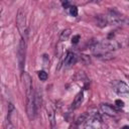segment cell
<instances>
[{"label":"cell","mask_w":129,"mask_h":129,"mask_svg":"<svg viewBox=\"0 0 129 129\" xmlns=\"http://www.w3.org/2000/svg\"><path fill=\"white\" fill-rule=\"evenodd\" d=\"M26 114L30 121L35 118L36 105H35V94L33 93V90L26 92Z\"/></svg>","instance_id":"obj_1"},{"label":"cell","mask_w":129,"mask_h":129,"mask_svg":"<svg viewBox=\"0 0 129 129\" xmlns=\"http://www.w3.org/2000/svg\"><path fill=\"white\" fill-rule=\"evenodd\" d=\"M16 25L23 38L26 39V16L22 8H19L16 14Z\"/></svg>","instance_id":"obj_2"},{"label":"cell","mask_w":129,"mask_h":129,"mask_svg":"<svg viewBox=\"0 0 129 129\" xmlns=\"http://www.w3.org/2000/svg\"><path fill=\"white\" fill-rule=\"evenodd\" d=\"M25 50H26V40H25V38L21 37L19 46H18V50H17V56H18L17 58H18V63H19V68L21 71L23 70V66H24Z\"/></svg>","instance_id":"obj_3"},{"label":"cell","mask_w":129,"mask_h":129,"mask_svg":"<svg viewBox=\"0 0 129 129\" xmlns=\"http://www.w3.org/2000/svg\"><path fill=\"white\" fill-rule=\"evenodd\" d=\"M111 85H112L113 91L116 94H118L120 96H126V95H128L129 88H128V86H127L126 83H124L122 81H113V83Z\"/></svg>","instance_id":"obj_4"},{"label":"cell","mask_w":129,"mask_h":129,"mask_svg":"<svg viewBox=\"0 0 129 129\" xmlns=\"http://www.w3.org/2000/svg\"><path fill=\"white\" fill-rule=\"evenodd\" d=\"M106 18L108 23H112V24H121L123 23V21H125L124 16H122L116 10H109Z\"/></svg>","instance_id":"obj_5"},{"label":"cell","mask_w":129,"mask_h":129,"mask_svg":"<svg viewBox=\"0 0 129 129\" xmlns=\"http://www.w3.org/2000/svg\"><path fill=\"white\" fill-rule=\"evenodd\" d=\"M77 59H78V57L74 52L68 51V53H67V55L64 57L63 64H64L66 68H70V67H72L73 64H75L77 62Z\"/></svg>","instance_id":"obj_6"},{"label":"cell","mask_w":129,"mask_h":129,"mask_svg":"<svg viewBox=\"0 0 129 129\" xmlns=\"http://www.w3.org/2000/svg\"><path fill=\"white\" fill-rule=\"evenodd\" d=\"M100 109L102 110V112L110 117H114L117 115V111L115 110L114 107H112L109 104H101L100 105Z\"/></svg>","instance_id":"obj_7"},{"label":"cell","mask_w":129,"mask_h":129,"mask_svg":"<svg viewBox=\"0 0 129 129\" xmlns=\"http://www.w3.org/2000/svg\"><path fill=\"white\" fill-rule=\"evenodd\" d=\"M22 81H23V85H24V88H25V92L32 91V81H31V78L25 72L22 73Z\"/></svg>","instance_id":"obj_8"},{"label":"cell","mask_w":129,"mask_h":129,"mask_svg":"<svg viewBox=\"0 0 129 129\" xmlns=\"http://www.w3.org/2000/svg\"><path fill=\"white\" fill-rule=\"evenodd\" d=\"M46 115H47V119L50 123V126L54 127V125H55V114H54V110L51 108V106L46 107Z\"/></svg>","instance_id":"obj_9"},{"label":"cell","mask_w":129,"mask_h":129,"mask_svg":"<svg viewBox=\"0 0 129 129\" xmlns=\"http://www.w3.org/2000/svg\"><path fill=\"white\" fill-rule=\"evenodd\" d=\"M83 100H84V93L83 92L78 93L77 96L75 97V100H74L73 104H72V109H74V110L78 109L81 106V104L83 103Z\"/></svg>","instance_id":"obj_10"},{"label":"cell","mask_w":129,"mask_h":129,"mask_svg":"<svg viewBox=\"0 0 129 129\" xmlns=\"http://www.w3.org/2000/svg\"><path fill=\"white\" fill-rule=\"evenodd\" d=\"M96 22H97V25L100 26V27H104V26H106L107 23H108L106 16H103V15H97V17H96Z\"/></svg>","instance_id":"obj_11"},{"label":"cell","mask_w":129,"mask_h":129,"mask_svg":"<svg viewBox=\"0 0 129 129\" xmlns=\"http://www.w3.org/2000/svg\"><path fill=\"white\" fill-rule=\"evenodd\" d=\"M71 33H72V30L69 29V28L62 30V31L60 32V35H59V40H61V41H66V40H68L69 37H70V35H71Z\"/></svg>","instance_id":"obj_12"},{"label":"cell","mask_w":129,"mask_h":129,"mask_svg":"<svg viewBox=\"0 0 129 129\" xmlns=\"http://www.w3.org/2000/svg\"><path fill=\"white\" fill-rule=\"evenodd\" d=\"M37 76H38V79L40 81H42V82L47 80V74L44 71H38L37 72Z\"/></svg>","instance_id":"obj_13"},{"label":"cell","mask_w":129,"mask_h":129,"mask_svg":"<svg viewBox=\"0 0 129 129\" xmlns=\"http://www.w3.org/2000/svg\"><path fill=\"white\" fill-rule=\"evenodd\" d=\"M69 9H70V14L72 16H74V17L78 16V8L76 6H70Z\"/></svg>","instance_id":"obj_14"},{"label":"cell","mask_w":129,"mask_h":129,"mask_svg":"<svg viewBox=\"0 0 129 129\" xmlns=\"http://www.w3.org/2000/svg\"><path fill=\"white\" fill-rule=\"evenodd\" d=\"M60 2H61V5L63 8H69L71 6L73 0H60Z\"/></svg>","instance_id":"obj_15"},{"label":"cell","mask_w":129,"mask_h":129,"mask_svg":"<svg viewBox=\"0 0 129 129\" xmlns=\"http://www.w3.org/2000/svg\"><path fill=\"white\" fill-rule=\"evenodd\" d=\"M82 56V58H83V62L84 63H86V64H88V63H90V57L88 56V55H81Z\"/></svg>","instance_id":"obj_16"},{"label":"cell","mask_w":129,"mask_h":129,"mask_svg":"<svg viewBox=\"0 0 129 129\" xmlns=\"http://www.w3.org/2000/svg\"><path fill=\"white\" fill-rule=\"evenodd\" d=\"M79 40H80V35L78 34V35H75V36L73 37L72 42H73V43H78V42H79Z\"/></svg>","instance_id":"obj_17"},{"label":"cell","mask_w":129,"mask_h":129,"mask_svg":"<svg viewBox=\"0 0 129 129\" xmlns=\"http://www.w3.org/2000/svg\"><path fill=\"white\" fill-rule=\"evenodd\" d=\"M116 105L118 106V107H124V103H123V101H121V100H116Z\"/></svg>","instance_id":"obj_18"}]
</instances>
